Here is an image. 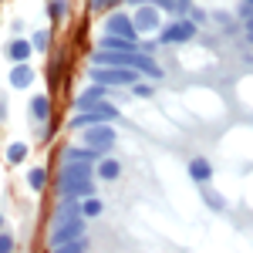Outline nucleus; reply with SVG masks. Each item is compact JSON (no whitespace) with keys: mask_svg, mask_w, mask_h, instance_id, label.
<instances>
[{"mask_svg":"<svg viewBox=\"0 0 253 253\" xmlns=\"http://www.w3.org/2000/svg\"><path fill=\"white\" fill-rule=\"evenodd\" d=\"M101 213V199H84L81 203V216H98Z\"/></svg>","mask_w":253,"mask_h":253,"instance_id":"obj_18","label":"nucleus"},{"mask_svg":"<svg viewBox=\"0 0 253 253\" xmlns=\"http://www.w3.org/2000/svg\"><path fill=\"white\" fill-rule=\"evenodd\" d=\"M118 172H122V166H118L115 159H105V162H101V169H98L101 179H118Z\"/></svg>","mask_w":253,"mask_h":253,"instance_id":"obj_15","label":"nucleus"},{"mask_svg":"<svg viewBox=\"0 0 253 253\" xmlns=\"http://www.w3.org/2000/svg\"><path fill=\"white\" fill-rule=\"evenodd\" d=\"M128 71H145L149 78H159V75H162V68H159V64L149 58V54H132V64H128Z\"/></svg>","mask_w":253,"mask_h":253,"instance_id":"obj_9","label":"nucleus"},{"mask_svg":"<svg viewBox=\"0 0 253 253\" xmlns=\"http://www.w3.org/2000/svg\"><path fill=\"white\" fill-rule=\"evenodd\" d=\"M31 112H34V118H38V122H44V118H47V98H44V95L31 98Z\"/></svg>","mask_w":253,"mask_h":253,"instance_id":"obj_16","label":"nucleus"},{"mask_svg":"<svg viewBox=\"0 0 253 253\" xmlns=\"http://www.w3.org/2000/svg\"><path fill=\"white\" fill-rule=\"evenodd\" d=\"M101 95H105V88L101 84H95V88H88V91H81L78 95V112H88V108H95V105H101Z\"/></svg>","mask_w":253,"mask_h":253,"instance_id":"obj_10","label":"nucleus"},{"mask_svg":"<svg viewBox=\"0 0 253 253\" xmlns=\"http://www.w3.org/2000/svg\"><path fill=\"white\" fill-rule=\"evenodd\" d=\"M54 253H84V240H78V243H68V247H58Z\"/></svg>","mask_w":253,"mask_h":253,"instance_id":"obj_21","label":"nucleus"},{"mask_svg":"<svg viewBox=\"0 0 253 253\" xmlns=\"http://www.w3.org/2000/svg\"><path fill=\"white\" fill-rule=\"evenodd\" d=\"M64 7H68V3H47V17H64Z\"/></svg>","mask_w":253,"mask_h":253,"instance_id":"obj_22","label":"nucleus"},{"mask_svg":"<svg viewBox=\"0 0 253 253\" xmlns=\"http://www.w3.org/2000/svg\"><path fill=\"white\" fill-rule=\"evenodd\" d=\"M64 159H68V166H88V162L95 159V149H88V145H84V149H68Z\"/></svg>","mask_w":253,"mask_h":253,"instance_id":"obj_12","label":"nucleus"},{"mask_svg":"<svg viewBox=\"0 0 253 253\" xmlns=\"http://www.w3.org/2000/svg\"><path fill=\"white\" fill-rule=\"evenodd\" d=\"M156 27H159V10H156V7H138L135 31L142 34V31H156Z\"/></svg>","mask_w":253,"mask_h":253,"instance_id":"obj_8","label":"nucleus"},{"mask_svg":"<svg viewBox=\"0 0 253 253\" xmlns=\"http://www.w3.org/2000/svg\"><path fill=\"white\" fill-rule=\"evenodd\" d=\"M31 81H34L31 64H17V68L10 71V84H14V88H31Z\"/></svg>","mask_w":253,"mask_h":253,"instance_id":"obj_11","label":"nucleus"},{"mask_svg":"<svg viewBox=\"0 0 253 253\" xmlns=\"http://www.w3.org/2000/svg\"><path fill=\"white\" fill-rule=\"evenodd\" d=\"M24 156H27V145H24V142H14V145L7 149V159H10V162H20Z\"/></svg>","mask_w":253,"mask_h":253,"instance_id":"obj_19","label":"nucleus"},{"mask_svg":"<svg viewBox=\"0 0 253 253\" xmlns=\"http://www.w3.org/2000/svg\"><path fill=\"white\" fill-rule=\"evenodd\" d=\"M196 34V27H193V20H175V24H169L166 31H162V44H179V41H189Z\"/></svg>","mask_w":253,"mask_h":253,"instance_id":"obj_6","label":"nucleus"},{"mask_svg":"<svg viewBox=\"0 0 253 253\" xmlns=\"http://www.w3.org/2000/svg\"><path fill=\"white\" fill-rule=\"evenodd\" d=\"M0 226H3V216H0Z\"/></svg>","mask_w":253,"mask_h":253,"instance_id":"obj_28","label":"nucleus"},{"mask_svg":"<svg viewBox=\"0 0 253 253\" xmlns=\"http://www.w3.org/2000/svg\"><path fill=\"white\" fill-rule=\"evenodd\" d=\"M10 247H14V240L7 233H0V253H10Z\"/></svg>","mask_w":253,"mask_h":253,"instance_id":"obj_23","label":"nucleus"},{"mask_svg":"<svg viewBox=\"0 0 253 253\" xmlns=\"http://www.w3.org/2000/svg\"><path fill=\"white\" fill-rule=\"evenodd\" d=\"M108 34H112V38H122V41H132V44H135V38H138L135 20H128L125 14H112V17H108Z\"/></svg>","mask_w":253,"mask_h":253,"instance_id":"obj_5","label":"nucleus"},{"mask_svg":"<svg viewBox=\"0 0 253 253\" xmlns=\"http://www.w3.org/2000/svg\"><path fill=\"white\" fill-rule=\"evenodd\" d=\"M250 41H253V34H250Z\"/></svg>","mask_w":253,"mask_h":253,"instance_id":"obj_29","label":"nucleus"},{"mask_svg":"<svg viewBox=\"0 0 253 253\" xmlns=\"http://www.w3.org/2000/svg\"><path fill=\"white\" fill-rule=\"evenodd\" d=\"M27 182H31V189H44V169H31Z\"/></svg>","mask_w":253,"mask_h":253,"instance_id":"obj_20","label":"nucleus"},{"mask_svg":"<svg viewBox=\"0 0 253 253\" xmlns=\"http://www.w3.org/2000/svg\"><path fill=\"white\" fill-rule=\"evenodd\" d=\"M240 14H243V17H253V3H243V7H240Z\"/></svg>","mask_w":253,"mask_h":253,"instance_id":"obj_27","label":"nucleus"},{"mask_svg":"<svg viewBox=\"0 0 253 253\" xmlns=\"http://www.w3.org/2000/svg\"><path fill=\"white\" fill-rule=\"evenodd\" d=\"M189 175H193L196 182H206V179L213 175V169H210L206 159H193V162H189Z\"/></svg>","mask_w":253,"mask_h":253,"instance_id":"obj_13","label":"nucleus"},{"mask_svg":"<svg viewBox=\"0 0 253 253\" xmlns=\"http://www.w3.org/2000/svg\"><path fill=\"white\" fill-rule=\"evenodd\" d=\"M34 47H41V51L47 47V34H44V31H38V38H34Z\"/></svg>","mask_w":253,"mask_h":253,"instance_id":"obj_25","label":"nucleus"},{"mask_svg":"<svg viewBox=\"0 0 253 253\" xmlns=\"http://www.w3.org/2000/svg\"><path fill=\"white\" fill-rule=\"evenodd\" d=\"M84 142H88V149H108L112 142H115V128L112 125H98V128H88L84 132Z\"/></svg>","mask_w":253,"mask_h":253,"instance_id":"obj_7","label":"nucleus"},{"mask_svg":"<svg viewBox=\"0 0 253 253\" xmlns=\"http://www.w3.org/2000/svg\"><path fill=\"white\" fill-rule=\"evenodd\" d=\"M206 203H210V206H216V210H223V206H226V203H223V199H216L213 193H206Z\"/></svg>","mask_w":253,"mask_h":253,"instance_id":"obj_26","label":"nucleus"},{"mask_svg":"<svg viewBox=\"0 0 253 253\" xmlns=\"http://www.w3.org/2000/svg\"><path fill=\"white\" fill-rule=\"evenodd\" d=\"M115 115H118L115 105H105V101H101V105H95V108H88V112L75 115L68 125H71V128H84V132H88V128H98V125H108Z\"/></svg>","mask_w":253,"mask_h":253,"instance_id":"obj_2","label":"nucleus"},{"mask_svg":"<svg viewBox=\"0 0 253 253\" xmlns=\"http://www.w3.org/2000/svg\"><path fill=\"white\" fill-rule=\"evenodd\" d=\"M61 193L68 196H84L95 199V182H91V169L88 166H64L61 169Z\"/></svg>","mask_w":253,"mask_h":253,"instance_id":"obj_1","label":"nucleus"},{"mask_svg":"<svg viewBox=\"0 0 253 253\" xmlns=\"http://www.w3.org/2000/svg\"><path fill=\"white\" fill-rule=\"evenodd\" d=\"M156 7H166L169 14H186V10H189V3H182V0H162Z\"/></svg>","mask_w":253,"mask_h":253,"instance_id":"obj_17","label":"nucleus"},{"mask_svg":"<svg viewBox=\"0 0 253 253\" xmlns=\"http://www.w3.org/2000/svg\"><path fill=\"white\" fill-rule=\"evenodd\" d=\"M132 91H135L138 98H149V95H152V88H149V84H142V81H138V84L132 88Z\"/></svg>","mask_w":253,"mask_h":253,"instance_id":"obj_24","label":"nucleus"},{"mask_svg":"<svg viewBox=\"0 0 253 253\" xmlns=\"http://www.w3.org/2000/svg\"><path fill=\"white\" fill-rule=\"evenodd\" d=\"M84 240V223L81 219H71V223H58L54 230H51V247L58 250V247H68V243H78Z\"/></svg>","mask_w":253,"mask_h":253,"instance_id":"obj_3","label":"nucleus"},{"mask_svg":"<svg viewBox=\"0 0 253 253\" xmlns=\"http://www.w3.org/2000/svg\"><path fill=\"white\" fill-rule=\"evenodd\" d=\"M7 51H10V58L17 61V64H24V61L31 58V41H10Z\"/></svg>","mask_w":253,"mask_h":253,"instance_id":"obj_14","label":"nucleus"},{"mask_svg":"<svg viewBox=\"0 0 253 253\" xmlns=\"http://www.w3.org/2000/svg\"><path fill=\"white\" fill-rule=\"evenodd\" d=\"M91 78L95 84H138L135 71H125V68H91Z\"/></svg>","mask_w":253,"mask_h":253,"instance_id":"obj_4","label":"nucleus"}]
</instances>
